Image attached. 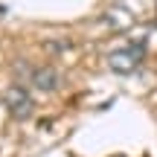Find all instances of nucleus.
I'll return each instance as SVG.
<instances>
[{
    "label": "nucleus",
    "instance_id": "3",
    "mask_svg": "<svg viewBox=\"0 0 157 157\" xmlns=\"http://www.w3.org/2000/svg\"><path fill=\"white\" fill-rule=\"evenodd\" d=\"M29 84H32L38 93H56V90L64 84V78H61V73H58L52 64H41V67L29 70Z\"/></svg>",
    "mask_w": 157,
    "mask_h": 157
},
{
    "label": "nucleus",
    "instance_id": "1",
    "mask_svg": "<svg viewBox=\"0 0 157 157\" xmlns=\"http://www.w3.org/2000/svg\"><path fill=\"white\" fill-rule=\"evenodd\" d=\"M0 99H3L6 111H9L15 119H29L35 113V102H32V96H29V90L23 87V84H12V87H6Z\"/></svg>",
    "mask_w": 157,
    "mask_h": 157
},
{
    "label": "nucleus",
    "instance_id": "2",
    "mask_svg": "<svg viewBox=\"0 0 157 157\" xmlns=\"http://www.w3.org/2000/svg\"><path fill=\"white\" fill-rule=\"evenodd\" d=\"M143 64V50L137 47H119V50L108 52V70L117 76H128Z\"/></svg>",
    "mask_w": 157,
    "mask_h": 157
}]
</instances>
